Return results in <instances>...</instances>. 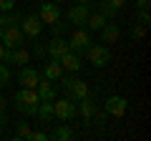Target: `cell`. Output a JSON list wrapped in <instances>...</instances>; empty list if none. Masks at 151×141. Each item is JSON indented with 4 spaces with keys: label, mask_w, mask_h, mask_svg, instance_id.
<instances>
[{
    "label": "cell",
    "mask_w": 151,
    "mask_h": 141,
    "mask_svg": "<svg viewBox=\"0 0 151 141\" xmlns=\"http://www.w3.org/2000/svg\"><path fill=\"white\" fill-rule=\"evenodd\" d=\"M58 63L63 65V70H68V73H78L81 70V53H73V50H68L65 55H60L58 58Z\"/></svg>",
    "instance_id": "cell-14"
},
{
    "label": "cell",
    "mask_w": 151,
    "mask_h": 141,
    "mask_svg": "<svg viewBox=\"0 0 151 141\" xmlns=\"http://www.w3.org/2000/svg\"><path fill=\"white\" fill-rule=\"evenodd\" d=\"M35 116L43 121V124L50 121V119H53V101H40V103H38V109H35Z\"/></svg>",
    "instance_id": "cell-19"
},
{
    "label": "cell",
    "mask_w": 151,
    "mask_h": 141,
    "mask_svg": "<svg viewBox=\"0 0 151 141\" xmlns=\"http://www.w3.org/2000/svg\"><path fill=\"white\" fill-rule=\"evenodd\" d=\"M28 141H48V134L45 131H30L28 134Z\"/></svg>",
    "instance_id": "cell-27"
},
{
    "label": "cell",
    "mask_w": 151,
    "mask_h": 141,
    "mask_svg": "<svg viewBox=\"0 0 151 141\" xmlns=\"http://www.w3.org/2000/svg\"><path fill=\"white\" fill-rule=\"evenodd\" d=\"M13 101H15V109L20 111V114L30 116V114H35L38 103H40V96L35 93V88H20Z\"/></svg>",
    "instance_id": "cell-1"
},
{
    "label": "cell",
    "mask_w": 151,
    "mask_h": 141,
    "mask_svg": "<svg viewBox=\"0 0 151 141\" xmlns=\"http://www.w3.org/2000/svg\"><path fill=\"white\" fill-rule=\"evenodd\" d=\"M76 3H81V5H91L93 0H76Z\"/></svg>",
    "instance_id": "cell-34"
},
{
    "label": "cell",
    "mask_w": 151,
    "mask_h": 141,
    "mask_svg": "<svg viewBox=\"0 0 151 141\" xmlns=\"http://www.w3.org/2000/svg\"><path fill=\"white\" fill-rule=\"evenodd\" d=\"M131 38H134V40H144L146 38V25H141V23L131 25Z\"/></svg>",
    "instance_id": "cell-26"
},
{
    "label": "cell",
    "mask_w": 151,
    "mask_h": 141,
    "mask_svg": "<svg viewBox=\"0 0 151 141\" xmlns=\"http://www.w3.org/2000/svg\"><path fill=\"white\" fill-rule=\"evenodd\" d=\"M0 40H3V28H0Z\"/></svg>",
    "instance_id": "cell-38"
},
{
    "label": "cell",
    "mask_w": 151,
    "mask_h": 141,
    "mask_svg": "<svg viewBox=\"0 0 151 141\" xmlns=\"http://www.w3.org/2000/svg\"><path fill=\"white\" fill-rule=\"evenodd\" d=\"M103 23H106V18H103L101 13H91L88 20H86V28H88V30H101Z\"/></svg>",
    "instance_id": "cell-21"
},
{
    "label": "cell",
    "mask_w": 151,
    "mask_h": 141,
    "mask_svg": "<svg viewBox=\"0 0 151 141\" xmlns=\"http://www.w3.org/2000/svg\"><path fill=\"white\" fill-rule=\"evenodd\" d=\"M0 43L5 45V48H20L23 43H25V35H23L20 25H8L3 28V40Z\"/></svg>",
    "instance_id": "cell-7"
},
{
    "label": "cell",
    "mask_w": 151,
    "mask_h": 141,
    "mask_svg": "<svg viewBox=\"0 0 151 141\" xmlns=\"http://www.w3.org/2000/svg\"><path fill=\"white\" fill-rule=\"evenodd\" d=\"M98 8H101V15L106 18V20H113V18H116V10L108 5V0H98Z\"/></svg>",
    "instance_id": "cell-23"
},
{
    "label": "cell",
    "mask_w": 151,
    "mask_h": 141,
    "mask_svg": "<svg viewBox=\"0 0 151 141\" xmlns=\"http://www.w3.org/2000/svg\"><path fill=\"white\" fill-rule=\"evenodd\" d=\"M23 30V35H25V40H35L40 33H43V23H40V18L38 15H23V20L18 23Z\"/></svg>",
    "instance_id": "cell-5"
},
{
    "label": "cell",
    "mask_w": 151,
    "mask_h": 141,
    "mask_svg": "<svg viewBox=\"0 0 151 141\" xmlns=\"http://www.w3.org/2000/svg\"><path fill=\"white\" fill-rule=\"evenodd\" d=\"M28 134H30V126H28V121H18V129H15V141L28 139Z\"/></svg>",
    "instance_id": "cell-24"
},
{
    "label": "cell",
    "mask_w": 151,
    "mask_h": 141,
    "mask_svg": "<svg viewBox=\"0 0 151 141\" xmlns=\"http://www.w3.org/2000/svg\"><path fill=\"white\" fill-rule=\"evenodd\" d=\"M5 109H8V98L0 96V114H5Z\"/></svg>",
    "instance_id": "cell-33"
},
{
    "label": "cell",
    "mask_w": 151,
    "mask_h": 141,
    "mask_svg": "<svg viewBox=\"0 0 151 141\" xmlns=\"http://www.w3.org/2000/svg\"><path fill=\"white\" fill-rule=\"evenodd\" d=\"M68 25H70V23L60 18V20H55L53 25H50V30H53V35H65V30H68Z\"/></svg>",
    "instance_id": "cell-25"
},
{
    "label": "cell",
    "mask_w": 151,
    "mask_h": 141,
    "mask_svg": "<svg viewBox=\"0 0 151 141\" xmlns=\"http://www.w3.org/2000/svg\"><path fill=\"white\" fill-rule=\"evenodd\" d=\"M10 81H13L10 68H8V63H3V60H0V88H3V86H8Z\"/></svg>",
    "instance_id": "cell-22"
},
{
    "label": "cell",
    "mask_w": 151,
    "mask_h": 141,
    "mask_svg": "<svg viewBox=\"0 0 151 141\" xmlns=\"http://www.w3.org/2000/svg\"><path fill=\"white\" fill-rule=\"evenodd\" d=\"M45 50H48V55H50V58H55V60H58L60 55H65L70 48H68V40H65L63 35H53V38L48 40V45H45Z\"/></svg>",
    "instance_id": "cell-11"
},
{
    "label": "cell",
    "mask_w": 151,
    "mask_h": 141,
    "mask_svg": "<svg viewBox=\"0 0 151 141\" xmlns=\"http://www.w3.org/2000/svg\"><path fill=\"white\" fill-rule=\"evenodd\" d=\"M91 43H93V38H91V30L88 28H76V33L68 38V48L73 53H86V48Z\"/></svg>",
    "instance_id": "cell-3"
},
{
    "label": "cell",
    "mask_w": 151,
    "mask_h": 141,
    "mask_svg": "<svg viewBox=\"0 0 151 141\" xmlns=\"http://www.w3.org/2000/svg\"><path fill=\"white\" fill-rule=\"evenodd\" d=\"M53 3H55V5H60V3H65V0H53Z\"/></svg>",
    "instance_id": "cell-37"
},
{
    "label": "cell",
    "mask_w": 151,
    "mask_h": 141,
    "mask_svg": "<svg viewBox=\"0 0 151 141\" xmlns=\"http://www.w3.org/2000/svg\"><path fill=\"white\" fill-rule=\"evenodd\" d=\"M30 55H35V58H45V55H48L45 45H40V43H38V38H35V48H33V53H30Z\"/></svg>",
    "instance_id": "cell-28"
},
{
    "label": "cell",
    "mask_w": 151,
    "mask_h": 141,
    "mask_svg": "<svg viewBox=\"0 0 151 141\" xmlns=\"http://www.w3.org/2000/svg\"><path fill=\"white\" fill-rule=\"evenodd\" d=\"M78 103V114H81L83 121H93V116H96V98L88 93L86 98H81V101H76Z\"/></svg>",
    "instance_id": "cell-13"
},
{
    "label": "cell",
    "mask_w": 151,
    "mask_h": 141,
    "mask_svg": "<svg viewBox=\"0 0 151 141\" xmlns=\"http://www.w3.org/2000/svg\"><path fill=\"white\" fill-rule=\"evenodd\" d=\"M40 78H43V73H40L38 68H30V65H20V73H18L15 81L20 83L23 88H35Z\"/></svg>",
    "instance_id": "cell-10"
},
{
    "label": "cell",
    "mask_w": 151,
    "mask_h": 141,
    "mask_svg": "<svg viewBox=\"0 0 151 141\" xmlns=\"http://www.w3.org/2000/svg\"><path fill=\"white\" fill-rule=\"evenodd\" d=\"M103 109H106L108 116L121 119V116H126V111H129V101H126L124 96H108L106 101H103Z\"/></svg>",
    "instance_id": "cell-8"
},
{
    "label": "cell",
    "mask_w": 151,
    "mask_h": 141,
    "mask_svg": "<svg viewBox=\"0 0 151 141\" xmlns=\"http://www.w3.org/2000/svg\"><path fill=\"white\" fill-rule=\"evenodd\" d=\"M76 114H78V103L70 96H63V98L55 96L53 98V116H58L60 121H73Z\"/></svg>",
    "instance_id": "cell-2"
},
{
    "label": "cell",
    "mask_w": 151,
    "mask_h": 141,
    "mask_svg": "<svg viewBox=\"0 0 151 141\" xmlns=\"http://www.w3.org/2000/svg\"><path fill=\"white\" fill-rule=\"evenodd\" d=\"M136 23H141V25H149V23H151L149 10H139V13H136Z\"/></svg>",
    "instance_id": "cell-29"
},
{
    "label": "cell",
    "mask_w": 151,
    "mask_h": 141,
    "mask_svg": "<svg viewBox=\"0 0 151 141\" xmlns=\"http://www.w3.org/2000/svg\"><path fill=\"white\" fill-rule=\"evenodd\" d=\"M65 70H63V65L58 63L55 58H50V60H45V68H43V78H48V81H60V76H63Z\"/></svg>",
    "instance_id": "cell-16"
},
{
    "label": "cell",
    "mask_w": 151,
    "mask_h": 141,
    "mask_svg": "<svg viewBox=\"0 0 151 141\" xmlns=\"http://www.w3.org/2000/svg\"><path fill=\"white\" fill-rule=\"evenodd\" d=\"M3 53H5V45L0 43V60H3Z\"/></svg>",
    "instance_id": "cell-36"
},
{
    "label": "cell",
    "mask_w": 151,
    "mask_h": 141,
    "mask_svg": "<svg viewBox=\"0 0 151 141\" xmlns=\"http://www.w3.org/2000/svg\"><path fill=\"white\" fill-rule=\"evenodd\" d=\"M35 93L40 96V101H53L55 98V83L48 81V78H40L35 86Z\"/></svg>",
    "instance_id": "cell-17"
},
{
    "label": "cell",
    "mask_w": 151,
    "mask_h": 141,
    "mask_svg": "<svg viewBox=\"0 0 151 141\" xmlns=\"http://www.w3.org/2000/svg\"><path fill=\"white\" fill-rule=\"evenodd\" d=\"M149 5H151V0H136V8L139 10H149Z\"/></svg>",
    "instance_id": "cell-32"
},
{
    "label": "cell",
    "mask_w": 151,
    "mask_h": 141,
    "mask_svg": "<svg viewBox=\"0 0 151 141\" xmlns=\"http://www.w3.org/2000/svg\"><path fill=\"white\" fill-rule=\"evenodd\" d=\"M88 15H91V5H81V3H76L73 8H68L65 20H68L70 25H76V28H86Z\"/></svg>",
    "instance_id": "cell-6"
},
{
    "label": "cell",
    "mask_w": 151,
    "mask_h": 141,
    "mask_svg": "<svg viewBox=\"0 0 151 141\" xmlns=\"http://www.w3.org/2000/svg\"><path fill=\"white\" fill-rule=\"evenodd\" d=\"M23 20V13L20 10H0V28H8V25H18Z\"/></svg>",
    "instance_id": "cell-18"
},
{
    "label": "cell",
    "mask_w": 151,
    "mask_h": 141,
    "mask_svg": "<svg viewBox=\"0 0 151 141\" xmlns=\"http://www.w3.org/2000/svg\"><path fill=\"white\" fill-rule=\"evenodd\" d=\"M86 55L88 60H91L93 68H103V65H108V60H111V50H108V45H88L86 48Z\"/></svg>",
    "instance_id": "cell-4"
},
{
    "label": "cell",
    "mask_w": 151,
    "mask_h": 141,
    "mask_svg": "<svg viewBox=\"0 0 151 141\" xmlns=\"http://www.w3.org/2000/svg\"><path fill=\"white\" fill-rule=\"evenodd\" d=\"M65 93H68L73 101H81V98L88 96V83L86 81H78L76 76H70V83L65 86Z\"/></svg>",
    "instance_id": "cell-12"
},
{
    "label": "cell",
    "mask_w": 151,
    "mask_h": 141,
    "mask_svg": "<svg viewBox=\"0 0 151 141\" xmlns=\"http://www.w3.org/2000/svg\"><path fill=\"white\" fill-rule=\"evenodd\" d=\"M5 126V114H0V129Z\"/></svg>",
    "instance_id": "cell-35"
},
{
    "label": "cell",
    "mask_w": 151,
    "mask_h": 141,
    "mask_svg": "<svg viewBox=\"0 0 151 141\" xmlns=\"http://www.w3.org/2000/svg\"><path fill=\"white\" fill-rule=\"evenodd\" d=\"M48 139H53V141H70L73 139V129H70L68 124H63V126H58L53 134H48Z\"/></svg>",
    "instance_id": "cell-20"
},
{
    "label": "cell",
    "mask_w": 151,
    "mask_h": 141,
    "mask_svg": "<svg viewBox=\"0 0 151 141\" xmlns=\"http://www.w3.org/2000/svg\"><path fill=\"white\" fill-rule=\"evenodd\" d=\"M98 33H101V40H103V45H111V43H116V40H119V35H121L119 25H116L113 20H106V23H103V28H101Z\"/></svg>",
    "instance_id": "cell-15"
},
{
    "label": "cell",
    "mask_w": 151,
    "mask_h": 141,
    "mask_svg": "<svg viewBox=\"0 0 151 141\" xmlns=\"http://www.w3.org/2000/svg\"><path fill=\"white\" fill-rule=\"evenodd\" d=\"M108 5L119 13V10H124V8H126V0H108Z\"/></svg>",
    "instance_id": "cell-30"
},
{
    "label": "cell",
    "mask_w": 151,
    "mask_h": 141,
    "mask_svg": "<svg viewBox=\"0 0 151 141\" xmlns=\"http://www.w3.org/2000/svg\"><path fill=\"white\" fill-rule=\"evenodd\" d=\"M38 18H40L43 25H53L55 20L63 18V13H60V8L55 5V3H40V8H38Z\"/></svg>",
    "instance_id": "cell-9"
},
{
    "label": "cell",
    "mask_w": 151,
    "mask_h": 141,
    "mask_svg": "<svg viewBox=\"0 0 151 141\" xmlns=\"http://www.w3.org/2000/svg\"><path fill=\"white\" fill-rule=\"evenodd\" d=\"M15 8V0H0V10H13Z\"/></svg>",
    "instance_id": "cell-31"
}]
</instances>
